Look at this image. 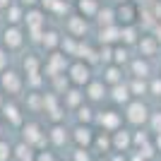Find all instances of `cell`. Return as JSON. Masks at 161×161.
<instances>
[{"label": "cell", "instance_id": "1", "mask_svg": "<svg viewBox=\"0 0 161 161\" xmlns=\"http://www.w3.org/2000/svg\"><path fill=\"white\" fill-rule=\"evenodd\" d=\"M22 27L27 29V36H29L31 43H41V36H43V31L48 29V12L39 5L27 7V14H24Z\"/></svg>", "mask_w": 161, "mask_h": 161}, {"label": "cell", "instance_id": "2", "mask_svg": "<svg viewBox=\"0 0 161 161\" xmlns=\"http://www.w3.org/2000/svg\"><path fill=\"white\" fill-rule=\"evenodd\" d=\"M27 87V80H24V75L19 70H12V67H7L0 72V92L7 96V99H14V96H19Z\"/></svg>", "mask_w": 161, "mask_h": 161}, {"label": "cell", "instance_id": "3", "mask_svg": "<svg viewBox=\"0 0 161 161\" xmlns=\"http://www.w3.org/2000/svg\"><path fill=\"white\" fill-rule=\"evenodd\" d=\"M0 43L10 51V53H17L29 43V36H27V29L22 24H5L3 29V36H0Z\"/></svg>", "mask_w": 161, "mask_h": 161}, {"label": "cell", "instance_id": "4", "mask_svg": "<svg viewBox=\"0 0 161 161\" xmlns=\"http://www.w3.org/2000/svg\"><path fill=\"white\" fill-rule=\"evenodd\" d=\"M67 80H70V84H75V87H87L89 82L94 80V70H92V65H89L87 60H80V58H75L70 65H67Z\"/></svg>", "mask_w": 161, "mask_h": 161}, {"label": "cell", "instance_id": "5", "mask_svg": "<svg viewBox=\"0 0 161 161\" xmlns=\"http://www.w3.org/2000/svg\"><path fill=\"white\" fill-rule=\"evenodd\" d=\"M67 65H70V60H67V55L63 53L60 48H58V51H51V53H46V58H43V77L53 80L58 75H65Z\"/></svg>", "mask_w": 161, "mask_h": 161}, {"label": "cell", "instance_id": "6", "mask_svg": "<svg viewBox=\"0 0 161 161\" xmlns=\"http://www.w3.org/2000/svg\"><path fill=\"white\" fill-rule=\"evenodd\" d=\"M149 106L144 103L142 99H132L130 103H125V113H123V120H128L130 125H147L149 120Z\"/></svg>", "mask_w": 161, "mask_h": 161}, {"label": "cell", "instance_id": "7", "mask_svg": "<svg viewBox=\"0 0 161 161\" xmlns=\"http://www.w3.org/2000/svg\"><path fill=\"white\" fill-rule=\"evenodd\" d=\"M22 140L36 149V147H43V144H46L48 135H46V130L41 128L39 120H24V125H22Z\"/></svg>", "mask_w": 161, "mask_h": 161}, {"label": "cell", "instance_id": "8", "mask_svg": "<svg viewBox=\"0 0 161 161\" xmlns=\"http://www.w3.org/2000/svg\"><path fill=\"white\" fill-rule=\"evenodd\" d=\"M115 22L120 27H128V24H140V5L132 3V0H125V3H118L115 7Z\"/></svg>", "mask_w": 161, "mask_h": 161}, {"label": "cell", "instance_id": "9", "mask_svg": "<svg viewBox=\"0 0 161 161\" xmlns=\"http://www.w3.org/2000/svg\"><path fill=\"white\" fill-rule=\"evenodd\" d=\"M65 34L67 36H72V39H87L89 34V19L87 17H82V14L72 12L65 17Z\"/></svg>", "mask_w": 161, "mask_h": 161}, {"label": "cell", "instance_id": "10", "mask_svg": "<svg viewBox=\"0 0 161 161\" xmlns=\"http://www.w3.org/2000/svg\"><path fill=\"white\" fill-rule=\"evenodd\" d=\"M101 128H103V132H115V130L123 128V113H118L115 108H108V111H101V113H96V120Z\"/></svg>", "mask_w": 161, "mask_h": 161}, {"label": "cell", "instance_id": "11", "mask_svg": "<svg viewBox=\"0 0 161 161\" xmlns=\"http://www.w3.org/2000/svg\"><path fill=\"white\" fill-rule=\"evenodd\" d=\"M0 113H3V118H5L10 125H14V128H22L24 120H27L24 113H22V106L14 99H5V103H3V108H0Z\"/></svg>", "mask_w": 161, "mask_h": 161}, {"label": "cell", "instance_id": "12", "mask_svg": "<svg viewBox=\"0 0 161 161\" xmlns=\"http://www.w3.org/2000/svg\"><path fill=\"white\" fill-rule=\"evenodd\" d=\"M106 96H108V87L101 77H94V80L84 87V99H87L89 103H101Z\"/></svg>", "mask_w": 161, "mask_h": 161}, {"label": "cell", "instance_id": "13", "mask_svg": "<svg viewBox=\"0 0 161 161\" xmlns=\"http://www.w3.org/2000/svg\"><path fill=\"white\" fill-rule=\"evenodd\" d=\"M128 72L130 77H140V80H149L152 77V63H149V58H144V55H132L128 63Z\"/></svg>", "mask_w": 161, "mask_h": 161}, {"label": "cell", "instance_id": "14", "mask_svg": "<svg viewBox=\"0 0 161 161\" xmlns=\"http://www.w3.org/2000/svg\"><path fill=\"white\" fill-rule=\"evenodd\" d=\"M70 137H72V142L77 144V147L89 149L92 144H94L96 132L92 130V125H82V123H77V128H75V130H70Z\"/></svg>", "mask_w": 161, "mask_h": 161}, {"label": "cell", "instance_id": "15", "mask_svg": "<svg viewBox=\"0 0 161 161\" xmlns=\"http://www.w3.org/2000/svg\"><path fill=\"white\" fill-rule=\"evenodd\" d=\"M60 99H63V106L70 108V111H77V108L87 101V99H84V89H82V87H75V84H70V87L63 92Z\"/></svg>", "mask_w": 161, "mask_h": 161}, {"label": "cell", "instance_id": "16", "mask_svg": "<svg viewBox=\"0 0 161 161\" xmlns=\"http://www.w3.org/2000/svg\"><path fill=\"white\" fill-rule=\"evenodd\" d=\"M137 51H140V55H144V58H154V55L161 53V41L156 39L154 34H142L140 43H137Z\"/></svg>", "mask_w": 161, "mask_h": 161}, {"label": "cell", "instance_id": "17", "mask_svg": "<svg viewBox=\"0 0 161 161\" xmlns=\"http://www.w3.org/2000/svg\"><path fill=\"white\" fill-rule=\"evenodd\" d=\"M101 80L106 82V87H115V84L125 82V70H123V65L106 63V65H103V70H101Z\"/></svg>", "mask_w": 161, "mask_h": 161}, {"label": "cell", "instance_id": "18", "mask_svg": "<svg viewBox=\"0 0 161 161\" xmlns=\"http://www.w3.org/2000/svg\"><path fill=\"white\" fill-rule=\"evenodd\" d=\"M142 29H140V24H128V27H120V43L123 46H128V48H132V46H137L140 43V39H142Z\"/></svg>", "mask_w": 161, "mask_h": 161}, {"label": "cell", "instance_id": "19", "mask_svg": "<svg viewBox=\"0 0 161 161\" xmlns=\"http://www.w3.org/2000/svg\"><path fill=\"white\" fill-rule=\"evenodd\" d=\"M108 96H111V101L118 103V106H125V103L132 101V94H130L128 82H120V84H115V87H108Z\"/></svg>", "mask_w": 161, "mask_h": 161}, {"label": "cell", "instance_id": "20", "mask_svg": "<svg viewBox=\"0 0 161 161\" xmlns=\"http://www.w3.org/2000/svg\"><path fill=\"white\" fill-rule=\"evenodd\" d=\"M63 43V34L58 31V29H46L43 31V36H41V43L39 46L46 51V53H51V51H58Z\"/></svg>", "mask_w": 161, "mask_h": 161}, {"label": "cell", "instance_id": "21", "mask_svg": "<svg viewBox=\"0 0 161 161\" xmlns=\"http://www.w3.org/2000/svg\"><path fill=\"white\" fill-rule=\"evenodd\" d=\"M111 140H113V152H128L132 147V132L130 130H115L111 132Z\"/></svg>", "mask_w": 161, "mask_h": 161}, {"label": "cell", "instance_id": "22", "mask_svg": "<svg viewBox=\"0 0 161 161\" xmlns=\"http://www.w3.org/2000/svg\"><path fill=\"white\" fill-rule=\"evenodd\" d=\"M3 14H5V24H22V22H24V14H27V7L22 5L19 0H14Z\"/></svg>", "mask_w": 161, "mask_h": 161}, {"label": "cell", "instance_id": "23", "mask_svg": "<svg viewBox=\"0 0 161 161\" xmlns=\"http://www.w3.org/2000/svg\"><path fill=\"white\" fill-rule=\"evenodd\" d=\"M101 3L99 0H75V12L82 14V17H87V19H94L96 12H99Z\"/></svg>", "mask_w": 161, "mask_h": 161}, {"label": "cell", "instance_id": "24", "mask_svg": "<svg viewBox=\"0 0 161 161\" xmlns=\"http://www.w3.org/2000/svg\"><path fill=\"white\" fill-rule=\"evenodd\" d=\"M22 67H24V75H39L43 72V58H39L36 53H27L22 58Z\"/></svg>", "mask_w": 161, "mask_h": 161}, {"label": "cell", "instance_id": "25", "mask_svg": "<svg viewBox=\"0 0 161 161\" xmlns=\"http://www.w3.org/2000/svg\"><path fill=\"white\" fill-rule=\"evenodd\" d=\"M48 140L53 142L55 147H63V144L70 140V130H67L63 123H53V128H51V132H48Z\"/></svg>", "mask_w": 161, "mask_h": 161}, {"label": "cell", "instance_id": "26", "mask_svg": "<svg viewBox=\"0 0 161 161\" xmlns=\"http://www.w3.org/2000/svg\"><path fill=\"white\" fill-rule=\"evenodd\" d=\"M77 123H82V125H92V123L96 120V111H94V103H89V101H84L77 111Z\"/></svg>", "mask_w": 161, "mask_h": 161}, {"label": "cell", "instance_id": "27", "mask_svg": "<svg viewBox=\"0 0 161 161\" xmlns=\"http://www.w3.org/2000/svg\"><path fill=\"white\" fill-rule=\"evenodd\" d=\"M128 87H130L132 99H142L144 94H149V82L147 80H140V77H130Z\"/></svg>", "mask_w": 161, "mask_h": 161}, {"label": "cell", "instance_id": "28", "mask_svg": "<svg viewBox=\"0 0 161 161\" xmlns=\"http://www.w3.org/2000/svg\"><path fill=\"white\" fill-rule=\"evenodd\" d=\"M34 147L31 144H27V142L22 140L17 147H12V159H17V161H34Z\"/></svg>", "mask_w": 161, "mask_h": 161}, {"label": "cell", "instance_id": "29", "mask_svg": "<svg viewBox=\"0 0 161 161\" xmlns=\"http://www.w3.org/2000/svg\"><path fill=\"white\" fill-rule=\"evenodd\" d=\"M94 19H96V24H99V27H108V24H118V22H115V7H103V5H101Z\"/></svg>", "mask_w": 161, "mask_h": 161}, {"label": "cell", "instance_id": "30", "mask_svg": "<svg viewBox=\"0 0 161 161\" xmlns=\"http://www.w3.org/2000/svg\"><path fill=\"white\" fill-rule=\"evenodd\" d=\"M111 63H115V65H125V63H130V48L123 46V43H115V46H113V55H111Z\"/></svg>", "mask_w": 161, "mask_h": 161}, {"label": "cell", "instance_id": "31", "mask_svg": "<svg viewBox=\"0 0 161 161\" xmlns=\"http://www.w3.org/2000/svg\"><path fill=\"white\" fill-rule=\"evenodd\" d=\"M92 147L103 149V154H106V152H113V140H111V132H96L94 144H92Z\"/></svg>", "mask_w": 161, "mask_h": 161}, {"label": "cell", "instance_id": "32", "mask_svg": "<svg viewBox=\"0 0 161 161\" xmlns=\"http://www.w3.org/2000/svg\"><path fill=\"white\" fill-rule=\"evenodd\" d=\"M147 125H149V130H152L154 135H159V132H161V111H154V113H149Z\"/></svg>", "mask_w": 161, "mask_h": 161}, {"label": "cell", "instance_id": "33", "mask_svg": "<svg viewBox=\"0 0 161 161\" xmlns=\"http://www.w3.org/2000/svg\"><path fill=\"white\" fill-rule=\"evenodd\" d=\"M7 159H12V144L0 137V161H7Z\"/></svg>", "mask_w": 161, "mask_h": 161}, {"label": "cell", "instance_id": "34", "mask_svg": "<svg viewBox=\"0 0 161 161\" xmlns=\"http://www.w3.org/2000/svg\"><path fill=\"white\" fill-rule=\"evenodd\" d=\"M149 94L161 96V77H149Z\"/></svg>", "mask_w": 161, "mask_h": 161}, {"label": "cell", "instance_id": "35", "mask_svg": "<svg viewBox=\"0 0 161 161\" xmlns=\"http://www.w3.org/2000/svg\"><path fill=\"white\" fill-rule=\"evenodd\" d=\"M10 67V51H7L3 43H0V72Z\"/></svg>", "mask_w": 161, "mask_h": 161}, {"label": "cell", "instance_id": "36", "mask_svg": "<svg viewBox=\"0 0 161 161\" xmlns=\"http://www.w3.org/2000/svg\"><path fill=\"white\" fill-rule=\"evenodd\" d=\"M72 161H92V156H89V149H84V147H77V152H75Z\"/></svg>", "mask_w": 161, "mask_h": 161}, {"label": "cell", "instance_id": "37", "mask_svg": "<svg viewBox=\"0 0 161 161\" xmlns=\"http://www.w3.org/2000/svg\"><path fill=\"white\" fill-rule=\"evenodd\" d=\"M34 161H55V156L51 154V152H36Z\"/></svg>", "mask_w": 161, "mask_h": 161}, {"label": "cell", "instance_id": "38", "mask_svg": "<svg viewBox=\"0 0 161 161\" xmlns=\"http://www.w3.org/2000/svg\"><path fill=\"white\" fill-rule=\"evenodd\" d=\"M12 3H14V0H0V12H5L7 7L12 5Z\"/></svg>", "mask_w": 161, "mask_h": 161}, {"label": "cell", "instance_id": "39", "mask_svg": "<svg viewBox=\"0 0 161 161\" xmlns=\"http://www.w3.org/2000/svg\"><path fill=\"white\" fill-rule=\"evenodd\" d=\"M24 7H34V5H39V0H19Z\"/></svg>", "mask_w": 161, "mask_h": 161}, {"label": "cell", "instance_id": "40", "mask_svg": "<svg viewBox=\"0 0 161 161\" xmlns=\"http://www.w3.org/2000/svg\"><path fill=\"white\" fill-rule=\"evenodd\" d=\"M154 149H159V152H161V132L154 137Z\"/></svg>", "mask_w": 161, "mask_h": 161}, {"label": "cell", "instance_id": "41", "mask_svg": "<svg viewBox=\"0 0 161 161\" xmlns=\"http://www.w3.org/2000/svg\"><path fill=\"white\" fill-rule=\"evenodd\" d=\"M113 161H125V156H123L120 152H118V154H115V159H113Z\"/></svg>", "mask_w": 161, "mask_h": 161}, {"label": "cell", "instance_id": "42", "mask_svg": "<svg viewBox=\"0 0 161 161\" xmlns=\"http://www.w3.org/2000/svg\"><path fill=\"white\" fill-rule=\"evenodd\" d=\"M5 99H7V96L3 94V92H0V108H3V103H5Z\"/></svg>", "mask_w": 161, "mask_h": 161}, {"label": "cell", "instance_id": "43", "mask_svg": "<svg viewBox=\"0 0 161 161\" xmlns=\"http://www.w3.org/2000/svg\"><path fill=\"white\" fill-rule=\"evenodd\" d=\"M132 161H147V159H144V156H140V154H137V156H135Z\"/></svg>", "mask_w": 161, "mask_h": 161}, {"label": "cell", "instance_id": "44", "mask_svg": "<svg viewBox=\"0 0 161 161\" xmlns=\"http://www.w3.org/2000/svg\"><path fill=\"white\" fill-rule=\"evenodd\" d=\"M144 3H154V0H144Z\"/></svg>", "mask_w": 161, "mask_h": 161}, {"label": "cell", "instance_id": "45", "mask_svg": "<svg viewBox=\"0 0 161 161\" xmlns=\"http://www.w3.org/2000/svg\"><path fill=\"white\" fill-rule=\"evenodd\" d=\"M67 3H72V5H75V0H67Z\"/></svg>", "mask_w": 161, "mask_h": 161}, {"label": "cell", "instance_id": "46", "mask_svg": "<svg viewBox=\"0 0 161 161\" xmlns=\"http://www.w3.org/2000/svg\"><path fill=\"white\" fill-rule=\"evenodd\" d=\"M0 137H3V128H0Z\"/></svg>", "mask_w": 161, "mask_h": 161}, {"label": "cell", "instance_id": "47", "mask_svg": "<svg viewBox=\"0 0 161 161\" xmlns=\"http://www.w3.org/2000/svg\"><path fill=\"white\" fill-rule=\"evenodd\" d=\"M159 77H161V75H159Z\"/></svg>", "mask_w": 161, "mask_h": 161}]
</instances>
